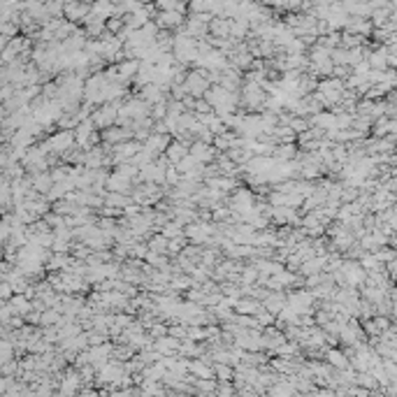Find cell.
<instances>
[{
    "label": "cell",
    "instance_id": "6da1fadb",
    "mask_svg": "<svg viewBox=\"0 0 397 397\" xmlns=\"http://www.w3.org/2000/svg\"><path fill=\"white\" fill-rule=\"evenodd\" d=\"M186 156H188V151H186V146L183 144H170L168 146V158L170 161L179 163V161H183Z\"/></svg>",
    "mask_w": 397,
    "mask_h": 397
}]
</instances>
